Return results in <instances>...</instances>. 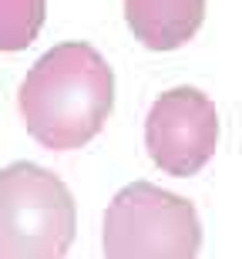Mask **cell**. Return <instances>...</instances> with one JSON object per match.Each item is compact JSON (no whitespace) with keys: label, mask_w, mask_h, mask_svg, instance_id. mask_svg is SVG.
Wrapping results in <instances>:
<instances>
[{"label":"cell","mask_w":242,"mask_h":259,"mask_svg":"<svg viewBox=\"0 0 242 259\" xmlns=\"http://www.w3.org/2000/svg\"><path fill=\"white\" fill-rule=\"evenodd\" d=\"M115 105V74L101 51L68 40L40 54L20 81L17 108L44 148L68 152L94 138Z\"/></svg>","instance_id":"obj_1"},{"label":"cell","mask_w":242,"mask_h":259,"mask_svg":"<svg viewBox=\"0 0 242 259\" xmlns=\"http://www.w3.org/2000/svg\"><path fill=\"white\" fill-rule=\"evenodd\" d=\"M78 209L61 175L37 162L0 168V259H64Z\"/></svg>","instance_id":"obj_2"},{"label":"cell","mask_w":242,"mask_h":259,"mask_svg":"<svg viewBox=\"0 0 242 259\" xmlns=\"http://www.w3.org/2000/svg\"><path fill=\"white\" fill-rule=\"evenodd\" d=\"M105 259H195L199 212L188 199L152 182H131L111 199L101 229Z\"/></svg>","instance_id":"obj_3"},{"label":"cell","mask_w":242,"mask_h":259,"mask_svg":"<svg viewBox=\"0 0 242 259\" xmlns=\"http://www.w3.org/2000/svg\"><path fill=\"white\" fill-rule=\"evenodd\" d=\"M219 145V111L199 88H172L145 118V148L152 162L168 175L188 179L215 155Z\"/></svg>","instance_id":"obj_4"},{"label":"cell","mask_w":242,"mask_h":259,"mask_svg":"<svg viewBox=\"0 0 242 259\" xmlns=\"http://www.w3.org/2000/svg\"><path fill=\"white\" fill-rule=\"evenodd\" d=\"M205 17V0H125V20L145 48L175 51L195 37Z\"/></svg>","instance_id":"obj_5"},{"label":"cell","mask_w":242,"mask_h":259,"mask_svg":"<svg viewBox=\"0 0 242 259\" xmlns=\"http://www.w3.org/2000/svg\"><path fill=\"white\" fill-rule=\"evenodd\" d=\"M47 14V0H0V51H24L34 44Z\"/></svg>","instance_id":"obj_6"}]
</instances>
